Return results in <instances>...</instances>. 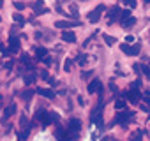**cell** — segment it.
I'll return each mask as SVG.
<instances>
[{
    "mask_svg": "<svg viewBox=\"0 0 150 141\" xmlns=\"http://www.w3.org/2000/svg\"><path fill=\"white\" fill-rule=\"evenodd\" d=\"M20 125H21L23 129H27V130H28V118H27L25 115H23V116L20 118Z\"/></svg>",
    "mask_w": 150,
    "mask_h": 141,
    "instance_id": "obj_19",
    "label": "cell"
},
{
    "mask_svg": "<svg viewBox=\"0 0 150 141\" xmlns=\"http://www.w3.org/2000/svg\"><path fill=\"white\" fill-rule=\"evenodd\" d=\"M103 39H104V42H106L108 46H113V44L117 42V39H115V37H111V35H108V34H104V35H103Z\"/></svg>",
    "mask_w": 150,
    "mask_h": 141,
    "instance_id": "obj_18",
    "label": "cell"
},
{
    "mask_svg": "<svg viewBox=\"0 0 150 141\" xmlns=\"http://www.w3.org/2000/svg\"><path fill=\"white\" fill-rule=\"evenodd\" d=\"M101 90H103V85H101L99 80L90 81V85H88V94H96V92H101Z\"/></svg>",
    "mask_w": 150,
    "mask_h": 141,
    "instance_id": "obj_5",
    "label": "cell"
},
{
    "mask_svg": "<svg viewBox=\"0 0 150 141\" xmlns=\"http://www.w3.org/2000/svg\"><path fill=\"white\" fill-rule=\"evenodd\" d=\"M9 49H11V53H18L20 51V39L18 37H11L9 39Z\"/></svg>",
    "mask_w": 150,
    "mask_h": 141,
    "instance_id": "obj_6",
    "label": "cell"
},
{
    "mask_svg": "<svg viewBox=\"0 0 150 141\" xmlns=\"http://www.w3.org/2000/svg\"><path fill=\"white\" fill-rule=\"evenodd\" d=\"M125 95H127V99H129L131 102H134V104H136V102H139V99H141V94L138 92V88H132V90H131V92H127Z\"/></svg>",
    "mask_w": 150,
    "mask_h": 141,
    "instance_id": "obj_4",
    "label": "cell"
},
{
    "mask_svg": "<svg viewBox=\"0 0 150 141\" xmlns=\"http://www.w3.org/2000/svg\"><path fill=\"white\" fill-rule=\"evenodd\" d=\"M35 73H30V74H27L25 76V85H32V83H35Z\"/></svg>",
    "mask_w": 150,
    "mask_h": 141,
    "instance_id": "obj_17",
    "label": "cell"
},
{
    "mask_svg": "<svg viewBox=\"0 0 150 141\" xmlns=\"http://www.w3.org/2000/svg\"><path fill=\"white\" fill-rule=\"evenodd\" d=\"M136 137H141V132H139V130H138V132H134V134H132V139H136Z\"/></svg>",
    "mask_w": 150,
    "mask_h": 141,
    "instance_id": "obj_35",
    "label": "cell"
},
{
    "mask_svg": "<svg viewBox=\"0 0 150 141\" xmlns=\"http://www.w3.org/2000/svg\"><path fill=\"white\" fill-rule=\"evenodd\" d=\"M62 39L65 42H74L76 41V35H74V32H71V30H65V32H62Z\"/></svg>",
    "mask_w": 150,
    "mask_h": 141,
    "instance_id": "obj_10",
    "label": "cell"
},
{
    "mask_svg": "<svg viewBox=\"0 0 150 141\" xmlns=\"http://www.w3.org/2000/svg\"><path fill=\"white\" fill-rule=\"evenodd\" d=\"M27 136H28V130L27 129L21 130V132H18V139H27Z\"/></svg>",
    "mask_w": 150,
    "mask_h": 141,
    "instance_id": "obj_25",
    "label": "cell"
},
{
    "mask_svg": "<svg viewBox=\"0 0 150 141\" xmlns=\"http://www.w3.org/2000/svg\"><path fill=\"white\" fill-rule=\"evenodd\" d=\"M42 62H44V63H46V65H50V63H51V58H48V56H46V58H44V60H42Z\"/></svg>",
    "mask_w": 150,
    "mask_h": 141,
    "instance_id": "obj_36",
    "label": "cell"
},
{
    "mask_svg": "<svg viewBox=\"0 0 150 141\" xmlns=\"http://www.w3.org/2000/svg\"><path fill=\"white\" fill-rule=\"evenodd\" d=\"M115 108H117V109H124V108H125V101L117 99V101H115Z\"/></svg>",
    "mask_w": 150,
    "mask_h": 141,
    "instance_id": "obj_21",
    "label": "cell"
},
{
    "mask_svg": "<svg viewBox=\"0 0 150 141\" xmlns=\"http://www.w3.org/2000/svg\"><path fill=\"white\" fill-rule=\"evenodd\" d=\"M41 78H42V80H50V76H48L46 70H42V73H41Z\"/></svg>",
    "mask_w": 150,
    "mask_h": 141,
    "instance_id": "obj_31",
    "label": "cell"
},
{
    "mask_svg": "<svg viewBox=\"0 0 150 141\" xmlns=\"http://www.w3.org/2000/svg\"><path fill=\"white\" fill-rule=\"evenodd\" d=\"M14 111H16V104L7 106V108H6V111H4V120H9V118L14 115Z\"/></svg>",
    "mask_w": 150,
    "mask_h": 141,
    "instance_id": "obj_13",
    "label": "cell"
},
{
    "mask_svg": "<svg viewBox=\"0 0 150 141\" xmlns=\"http://www.w3.org/2000/svg\"><path fill=\"white\" fill-rule=\"evenodd\" d=\"M80 21H57L55 27L57 28H71V27H78Z\"/></svg>",
    "mask_w": 150,
    "mask_h": 141,
    "instance_id": "obj_7",
    "label": "cell"
},
{
    "mask_svg": "<svg viewBox=\"0 0 150 141\" xmlns=\"http://www.w3.org/2000/svg\"><path fill=\"white\" fill-rule=\"evenodd\" d=\"M14 7H16L18 11H23V9H25V4H23V2H14Z\"/></svg>",
    "mask_w": 150,
    "mask_h": 141,
    "instance_id": "obj_27",
    "label": "cell"
},
{
    "mask_svg": "<svg viewBox=\"0 0 150 141\" xmlns=\"http://www.w3.org/2000/svg\"><path fill=\"white\" fill-rule=\"evenodd\" d=\"M129 16H131V11H129V9H125V11L120 13V20H125V18H129Z\"/></svg>",
    "mask_w": 150,
    "mask_h": 141,
    "instance_id": "obj_24",
    "label": "cell"
},
{
    "mask_svg": "<svg viewBox=\"0 0 150 141\" xmlns=\"http://www.w3.org/2000/svg\"><path fill=\"white\" fill-rule=\"evenodd\" d=\"M13 18H14V21H16V23H20V25H25V18H23V14H14Z\"/></svg>",
    "mask_w": 150,
    "mask_h": 141,
    "instance_id": "obj_20",
    "label": "cell"
},
{
    "mask_svg": "<svg viewBox=\"0 0 150 141\" xmlns=\"http://www.w3.org/2000/svg\"><path fill=\"white\" fill-rule=\"evenodd\" d=\"M141 70H143V73H145V74L148 76V78H150V69H148L146 65H141Z\"/></svg>",
    "mask_w": 150,
    "mask_h": 141,
    "instance_id": "obj_29",
    "label": "cell"
},
{
    "mask_svg": "<svg viewBox=\"0 0 150 141\" xmlns=\"http://www.w3.org/2000/svg\"><path fill=\"white\" fill-rule=\"evenodd\" d=\"M32 95H34V92H32V90H27V92H23V99H27V101H28Z\"/></svg>",
    "mask_w": 150,
    "mask_h": 141,
    "instance_id": "obj_28",
    "label": "cell"
},
{
    "mask_svg": "<svg viewBox=\"0 0 150 141\" xmlns=\"http://www.w3.org/2000/svg\"><path fill=\"white\" fill-rule=\"evenodd\" d=\"M35 55H37L39 60H44V58L48 56V51H46V48H37V49H35Z\"/></svg>",
    "mask_w": 150,
    "mask_h": 141,
    "instance_id": "obj_16",
    "label": "cell"
},
{
    "mask_svg": "<svg viewBox=\"0 0 150 141\" xmlns=\"http://www.w3.org/2000/svg\"><path fill=\"white\" fill-rule=\"evenodd\" d=\"M145 4H150V0H145Z\"/></svg>",
    "mask_w": 150,
    "mask_h": 141,
    "instance_id": "obj_38",
    "label": "cell"
},
{
    "mask_svg": "<svg viewBox=\"0 0 150 141\" xmlns=\"http://www.w3.org/2000/svg\"><path fill=\"white\" fill-rule=\"evenodd\" d=\"M138 53H139V44L131 46V56H134V55H138Z\"/></svg>",
    "mask_w": 150,
    "mask_h": 141,
    "instance_id": "obj_23",
    "label": "cell"
},
{
    "mask_svg": "<svg viewBox=\"0 0 150 141\" xmlns=\"http://www.w3.org/2000/svg\"><path fill=\"white\" fill-rule=\"evenodd\" d=\"M35 120H37V122H41L42 125H50V123L53 122V116H51V113L37 111V113H35Z\"/></svg>",
    "mask_w": 150,
    "mask_h": 141,
    "instance_id": "obj_1",
    "label": "cell"
},
{
    "mask_svg": "<svg viewBox=\"0 0 150 141\" xmlns=\"http://www.w3.org/2000/svg\"><path fill=\"white\" fill-rule=\"evenodd\" d=\"M37 94L42 95V97H48V99H55L53 90H48V88H37Z\"/></svg>",
    "mask_w": 150,
    "mask_h": 141,
    "instance_id": "obj_12",
    "label": "cell"
},
{
    "mask_svg": "<svg viewBox=\"0 0 150 141\" xmlns=\"http://www.w3.org/2000/svg\"><path fill=\"white\" fill-rule=\"evenodd\" d=\"M42 6H44V4H42V0H39V2H35L32 7H34V11H35V13H48V9H44Z\"/></svg>",
    "mask_w": 150,
    "mask_h": 141,
    "instance_id": "obj_15",
    "label": "cell"
},
{
    "mask_svg": "<svg viewBox=\"0 0 150 141\" xmlns=\"http://www.w3.org/2000/svg\"><path fill=\"white\" fill-rule=\"evenodd\" d=\"M4 6V0H0V7H2Z\"/></svg>",
    "mask_w": 150,
    "mask_h": 141,
    "instance_id": "obj_37",
    "label": "cell"
},
{
    "mask_svg": "<svg viewBox=\"0 0 150 141\" xmlns=\"http://www.w3.org/2000/svg\"><path fill=\"white\" fill-rule=\"evenodd\" d=\"M134 23H136V18H134V16H129V18L122 20V27H124V28H131Z\"/></svg>",
    "mask_w": 150,
    "mask_h": 141,
    "instance_id": "obj_14",
    "label": "cell"
},
{
    "mask_svg": "<svg viewBox=\"0 0 150 141\" xmlns=\"http://www.w3.org/2000/svg\"><path fill=\"white\" fill-rule=\"evenodd\" d=\"M124 2H125L131 9H134V7H136V0H124Z\"/></svg>",
    "mask_w": 150,
    "mask_h": 141,
    "instance_id": "obj_26",
    "label": "cell"
},
{
    "mask_svg": "<svg viewBox=\"0 0 150 141\" xmlns=\"http://www.w3.org/2000/svg\"><path fill=\"white\" fill-rule=\"evenodd\" d=\"M64 69H65V70H69V69H71V62H69V60H65V63H64Z\"/></svg>",
    "mask_w": 150,
    "mask_h": 141,
    "instance_id": "obj_32",
    "label": "cell"
},
{
    "mask_svg": "<svg viewBox=\"0 0 150 141\" xmlns=\"http://www.w3.org/2000/svg\"><path fill=\"white\" fill-rule=\"evenodd\" d=\"M139 85H141V83H139V80H138V81L132 83V88H139Z\"/></svg>",
    "mask_w": 150,
    "mask_h": 141,
    "instance_id": "obj_34",
    "label": "cell"
},
{
    "mask_svg": "<svg viewBox=\"0 0 150 141\" xmlns=\"http://www.w3.org/2000/svg\"><path fill=\"white\" fill-rule=\"evenodd\" d=\"M120 49L125 53V55H131V46H129V42H125V44H122L120 46Z\"/></svg>",
    "mask_w": 150,
    "mask_h": 141,
    "instance_id": "obj_22",
    "label": "cell"
},
{
    "mask_svg": "<svg viewBox=\"0 0 150 141\" xmlns=\"http://www.w3.org/2000/svg\"><path fill=\"white\" fill-rule=\"evenodd\" d=\"M132 41H134V37H132V35H127V37H125V42H132Z\"/></svg>",
    "mask_w": 150,
    "mask_h": 141,
    "instance_id": "obj_33",
    "label": "cell"
},
{
    "mask_svg": "<svg viewBox=\"0 0 150 141\" xmlns=\"http://www.w3.org/2000/svg\"><path fill=\"white\" fill-rule=\"evenodd\" d=\"M104 11V6H97V9H94L90 14H88V21L90 23H97L101 20V13Z\"/></svg>",
    "mask_w": 150,
    "mask_h": 141,
    "instance_id": "obj_2",
    "label": "cell"
},
{
    "mask_svg": "<svg viewBox=\"0 0 150 141\" xmlns=\"http://www.w3.org/2000/svg\"><path fill=\"white\" fill-rule=\"evenodd\" d=\"M69 129H72V130H81V120H78V118H72L71 122H69Z\"/></svg>",
    "mask_w": 150,
    "mask_h": 141,
    "instance_id": "obj_11",
    "label": "cell"
},
{
    "mask_svg": "<svg viewBox=\"0 0 150 141\" xmlns=\"http://www.w3.org/2000/svg\"><path fill=\"white\" fill-rule=\"evenodd\" d=\"M120 13H122V11H120L118 7H111V9H110V13H108V18H110V23H111V21H115L117 18H120Z\"/></svg>",
    "mask_w": 150,
    "mask_h": 141,
    "instance_id": "obj_8",
    "label": "cell"
},
{
    "mask_svg": "<svg viewBox=\"0 0 150 141\" xmlns=\"http://www.w3.org/2000/svg\"><path fill=\"white\" fill-rule=\"evenodd\" d=\"M132 111H124V113H120L118 116H117V122H120V123H125L129 118H132Z\"/></svg>",
    "mask_w": 150,
    "mask_h": 141,
    "instance_id": "obj_9",
    "label": "cell"
},
{
    "mask_svg": "<svg viewBox=\"0 0 150 141\" xmlns=\"http://www.w3.org/2000/svg\"><path fill=\"white\" fill-rule=\"evenodd\" d=\"M90 120H92L94 123H97V125H99V129H103V113H101V104H99V108H97V109H94V111H92Z\"/></svg>",
    "mask_w": 150,
    "mask_h": 141,
    "instance_id": "obj_3",
    "label": "cell"
},
{
    "mask_svg": "<svg viewBox=\"0 0 150 141\" xmlns=\"http://www.w3.org/2000/svg\"><path fill=\"white\" fill-rule=\"evenodd\" d=\"M4 67H6V69H13V60L6 62V63H4Z\"/></svg>",
    "mask_w": 150,
    "mask_h": 141,
    "instance_id": "obj_30",
    "label": "cell"
}]
</instances>
